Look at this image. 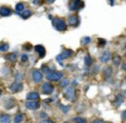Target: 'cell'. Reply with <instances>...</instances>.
<instances>
[{
	"label": "cell",
	"instance_id": "cell-1",
	"mask_svg": "<svg viewBox=\"0 0 126 123\" xmlns=\"http://www.w3.org/2000/svg\"><path fill=\"white\" fill-rule=\"evenodd\" d=\"M52 24H53L55 30H58V31H65L67 28L66 22H65L62 18H53Z\"/></svg>",
	"mask_w": 126,
	"mask_h": 123
},
{
	"label": "cell",
	"instance_id": "cell-2",
	"mask_svg": "<svg viewBox=\"0 0 126 123\" xmlns=\"http://www.w3.org/2000/svg\"><path fill=\"white\" fill-rule=\"evenodd\" d=\"M84 7V2L82 0H70L69 2V10L70 11H79L80 9H82Z\"/></svg>",
	"mask_w": 126,
	"mask_h": 123
},
{
	"label": "cell",
	"instance_id": "cell-3",
	"mask_svg": "<svg viewBox=\"0 0 126 123\" xmlns=\"http://www.w3.org/2000/svg\"><path fill=\"white\" fill-rule=\"evenodd\" d=\"M63 97L66 99L67 101H74L75 100V90L73 87H65L64 92H63Z\"/></svg>",
	"mask_w": 126,
	"mask_h": 123
},
{
	"label": "cell",
	"instance_id": "cell-4",
	"mask_svg": "<svg viewBox=\"0 0 126 123\" xmlns=\"http://www.w3.org/2000/svg\"><path fill=\"white\" fill-rule=\"evenodd\" d=\"M63 78V73L62 72H53V71H50L49 73H47V79L49 81H60Z\"/></svg>",
	"mask_w": 126,
	"mask_h": 123
},
{
	"label": "cell",
	"instance_id": "cell-5",
	"mask_svg": "<svg viewBox=\"0 0 126 123\" xmlns=\"http://www.w3.org/2000/svg\"><path fill=\"white\" fill-rule=\"evenodd\" d=\"M41 90H42V93H43V94L48 95V94L53 93V91H54V87H53L50 82H44L41 87Z\"/></svg>",
	"mask_w": 126,
	"mask_h": 123
},
{
	"label": "cell",
	"instance_id": "cell-6",
	"mask_svg": "<svg viewBox=\"0 0 126 123\" xmlns=\"http://www.w3.org/2000/svg\"><path fill=\"white\" fill-rule=\"evenodd\" d=\"M42 79H43L42 72L40 70H38V69H34L32 71V81L35 82V83H40L42 81Z\"/></svg>",
	"mask_w": 126,
	"mask_h": 123
},
{
	"label": "cell",
	"instance_id": "cell-7",
	"mask_svg": "<svg viewBox=\"0 0 126 123\" xmlns=\"http://www.w3.org/2000/svg\"><path fill=\"white\" fill-rule=\"evenodd\" d=\"M72 54H73V51H72L71 49H64L61 54L58 55V57H57V60H58V61H60V63H61V60L69 59V58L71 57Z\"/></svg>",
	"mask_w": 126,
	"mask_h": 123
},
{
	"label": "cell",
	"instance_id": "cell-8",
	"mask_svg": "<svg viewBox=\"0 0 126 123\" xmlns=\"http://www.w3.org/2000/svg\"><path fill=\"white\" fill-rule=\"evenodd\" d=\"M22 83L20 81H15V82H12V83L9 86V90L11 91V92H13V93H16V92H19V91H21V89H22Z\"/></svg>",
	"mask_w": 126,
	"mask_h": 123
},
{
	"label": "cell",
	"instance_id": "cell-9",
	"mask_svg": "<svg viewBox=\"0 0 126 123\" xmlns=\"http://www.w3.org/2000/svg\"><path fill=\"white\" fill-rule=\"evenodd\" d=\"M67 22H69V24L71 27H78L79 24H80V19H79L78 16L73 15L67 18Z\"/></svg>",
	"mask_w": 126,
	"mask_h": 123
},
{
	"label": "cell",
	"instance_id": "cell-10",
	"mask_svg": "<svg viewBox=\"0 0 126 123\" xmlns=\"http://www.w3.org/2000/svg\"><path fill=\"white\" fill-rule=\"evenodd\" d=\"M40 106V103L35 100V101H30V100H28V101L26 102V108L29 109V110H37V109H39Z\"/></svg>",
	"mask_w": 126,
	"mask_h": 123
},
{
	"label": "cell",
	"instance_id": "cell-11",
	"mask_svg": "<svg viewBox=\"0 0 126 123\" xmlns=\"http://www.w3.org/2000/svg\"><path fill=\"white\" fill-rule=\"evenodd\" d=\"M11 13H12L11 8H9V7H7V6L0 7V16H1V17H9Z\"/></svg>",
	"mask_w": 126,
	"mask_h": 123
},
{
	"label": "cell",
	"instance_id": "cell-12",
	"mask_svg": "<svg viewBox=\"0 0 126 123\" xmlns=\"http://www.w3.org/2000/svg\"><path fill=\"white\" fill-rule=\"evenodd\" d=\"M110 60H111V52H109V51H105L100 57V61L103 62V63H107Z\"/></svg>",
	"mask_w": 126,
	"mask_h": 123
},
{
	"label": "cell",
	"instance_id": "cell-13",
	"mask_svg": "<svg viewBox=\"0 0 126 123\" xmlns=\"http://www.w3.org/2000/svg\"><path fill=\"white\" fill-rule=\"evenodd\" d=\"M35 51H37V53L39 54L40 58H43L44 55H46V49H44V47L41 46V44L35 46Z\"/></svg>",
	"mask_w": 126,
	"mask_h": 123
},
{
	"label": "cell",
	"instance_id": "cell-14",
	"mask_svg": "<svg viewBox=\"0 0 126 123\" xmlns=\"http://www.w3.org/2000/svg\"><path fill=\"white\" fill-rule=\"evenodd\" d=\"M40 94L38 92H29L27 94V100H30V101H35V100H39Z\"/></svg>",
	"mask_w": 126,
	"mask_h": 123
},
{
	"label": "cell",
	"instance_id": "cell-15",
	"mask_svg": "<svg viewBox=\"0 0 126 123\" xmlns=\"http://www.w3.org/2000/svg\"><path fill=\"white\" fill-rule=\"evenodd\" d=\"M15 101H13L12 98H8V99L6 100V102H4V106H6V109H8V110H10V109H12L13 106H15Z\"/></svg>",
	"mask_w": 126,
	"mask_h": 123
},
{
	"label": "cell",
	"instance_id": "cell-16",
	"mask_svg": "<svg viewBox=\"0 0 126 123\" xmlns=\"http://www.w3.org/2000/svg\"><path fill=\"white\" fill-rule=\"evenodd\" d=\"M19 15L22 19H28V18L31 16V10L30 9H23L21 12H19Z\"/></svg>",
	"mask_w": 126,
	"mask_h": 123
},
{
	"label": "cell",
	"instance_id": "cell-17",
	"mask_svg": "<svg viewBox=\"0 0 126 123\" xmlns=\"http://www.w3.org/2000/svg\"><path fill=\"white\" fill-rule=\"evenodd\" d=\"M7 60H9L10 62H16L17 61V54L16 53H9V54H7Z\"/></svg>",
	"mask_w": 126,
	"mask_h": 123
},
{
	"label": "cell",
	"instance_id": "cell-18",
	"mask_svg": "<svg viewBox=\"0 0 126 123\" xmlns=\"http://www.w3.org/2000/svg\"><path fill=\"white\" fill-rule=\"evenodd\" d=\"M10 122V115L3 114L2 117H0V123H9Z\"/></svg>",
	"mask_w": 126,
	"mask_h": 123
},
{
	"label": "cell",
	"instance_id": "cell-19",
	"mask_svg": "<svg viewBox=\"0 0 126 123\" xmlns=\"http://www.w3.org/2000/svg\"><path fill=\"white\" fill-rule=\"evenodd\" d=\"M121 63H122V62H121V57L120 55H114L113 57V64L114 66H120Z\"/></svg>",
	"mask_w": 126,
	"mask_h": 123
},
{
	"label": "cell",
	"instance_id": "cell-20",
	"mask_svg": "<svg viewBox=\"0 0 126 123\" xmlns=\"http://www.w3.org/2000/svg\"><path fill=\"white\" fill-rule=\"evenodd\" d=\"M23 9H24V4L22 3V2H19V3L16 4V11H17L18 13L21 12V11L23 10Z\"/></svg>",
	"mask_w": 126,
	"mask_h": 123
},
{
	"label": "cell",
	"instance_id": "cell-21",
	"mask_svg": "<svg viewBox=\"0 0 126 123\" xmlns=\"http://www.w3.org/2000/svg\"><path fill=\"white\" fill-rule=\"evenodd\" d=\"M90 42H91V37H84L81 39V43H82L83 46H86V44H89Z\"/></svg>",
	"mask_w": 126,
	"mask_h": 123
},
{
	"label": "cell",
	"instance_id": "cell-22",
	"mask_svg": "<svg viewBox=\"0 0 126 123\" xmlns=\"http://www.w3.org/2000/svg\"><path fill=\"white\" fill-rule=\"evenodd\" d=\"M9 50V44L8 43H1L0 44V52H6Z\"/></svg>",
	"mask_w": 126,
	"mask_h": 123
},
{
	"label": "cell",
	"instance_id": "cell-23",
	"mask_svg": "<svg viewBox=\"0 0 126 123\" xmlns=\"http://www.w3.org/2000/svg\"><path fill=\"white\" fill-rule=\"evenodd\" d=\"M84 63H85V66L86 67H90L92 64V59H91L90 55H85L84 57Z\"/></svg>",
	"mask_w": 126,
	"mask_h": 123
},
{
	"label": "cell",
	"instance_id": "cell-24",
	"mask_svg": "<svg viewBox=\"0 0 126 123\" xmlns=\"http://www.w3.org/2000/svg\"><path fill=\"white\" fill-rule=\"evenodd\" d=\"M22 119H23V115L21 114V113H19V114H17L15 117V120H13V122L15 123H20L22 121Z\"/></svg>",
	"mask_w": 126,
	"mask_h": 123
},
{
	"label": "cell",
	"instance_id": "cell-25",
	"mask_svg": "<svg viewBox=\"0 0 126 123\" xmlns=\"http://www.w3.org/2000/svg\"><path fill=\"white\" fill-rule=\"evenodd\" d=\"M73 122H75V123H86V120L83 119L82 117H76V118L73 119Z\"/></svg>",
	"mask_w": 126,
	"mask_h": 123
},
{
	"label": "cell",
	"instance_id": "cell-26",
	"mask_svg": "<svg viewBox=\"0 0 126 123\" xmlns=\"http://www.w3.org/2000/svg\"><path fill=\"white\" fill-rule=\"evenodd\" d=\"M104 75H105V78H106V79H107V78H109V77H111V75H112V69L111 68H105L104 69Z\"/></svg>",
	"mask_w": 126,
	"mask_h": 123
},
{
	"label": "cell",
	"instance_id": "cell-27",
	"mask_svg": "<svg viewBox=\"0 0 126 123\" xmlns=\"http://www.w3.org/2000/svg\"><path fill=\"white\" fill-rule=\"evenodd\" d=\"M122 102H123V98L121 97V95H117V97H116L115 102H114V104L118 106V105H121V104H122Z\"/></svg>",
	"mask_w": 126,
	"mask_h": 123
},
{
	"label": "cell",
	"instance_id": "cell-28",
	"mask_svg": "<svg viewBox=\"0 0 126 123\" xmlns=\"http://www.w3.org/2000/svg\"><path fill=\"white\" fill-rule=\"evenodd\" d=\"M69 84H70V81L67 79H64L60 82V87H61V88H65V87H67Z\"/></svg>",
	"mask_w": 126,
	"mask_h": 123
},
{
	"label": "cell",
	"instance_id": "cell-29",
	"mask_svg": "<svg viewBox=\"0 0 126 123\" xmlns=\"http://www.w3.org/2000/svg\"><path fill=\"white\" fill-rule=\"evenodd\" d=\"M97 44H98V47H104L105 44H106V40L105 39H98V42H97Z\"/></svg>",
	"mask_w": 126,
	"mask_h": 123
},
{
	"label": "cell",
	"instance_id": "cell-30",
	"mask_svg": "<svg viewBox=\"0 0 126 123\" xmlns=\"http://www.w3.org/2000/svg\"><path fill=\"white\" fill-rule=\"evenodd\" d=\"M28 59H29V57H28L27 54H22V55H21V61H22V62L28 61Z\"/></svg>",
	"mask_w": 126,
	"mask_h": 123
},
{
	"label": "cell",
	"instance_id": "cell-31",
	"mask_svg": "<svg viewBox=\"0 0 126 123\" xmlns=\"http://www.w3.org/2000/svg\"><path fill=\"white\" fill-rule=\"evenodd\" d=\"M42 71H43V72H46V74L50 72V70H49L48 66H42Z\"/></svg>",
	"mask_w": 126,
	"mask_h": 123
},
{
	"label": "cell",
	"instance_id": "cell-32",
	"mask_svg": "<svg viewBox=\"0 0 126 123\" xmlns=\"http://www.w3.org/2000/svg\"><path fill=\"white\" fill-rule=\"evenodd\" d=\"M40 123H54V122H53L52 120H50V119H43Z\"/></svg>",
	"mask_w": 126,
	"mask_h": 123
},
{
	"label": "cell",
	"instance_id": "cell-33",
	"mask_svg": "<svg viewBox=\"0 0 126 123\" xmlns=\"http://www.w3.org/2000/svg\"><path fill=\"white\" fill-rule=\"evenodd\" d=\"M61 110H62V112L67 113V111H69V106H63V105H61Z\"/></svg>",
	"mask_w": 126,
	"mask_h": 123
},
{
	"label": "cell",
	"instance_id": "cell-34",
	"mask_svg": "<svg viewBox=\"0 0 126 123\" xmlns=\"http://www.w3.org/2000/svg\"><path fill=\"white\" fill-rule=\"evenodd\" d=\"M47 117H48V115H47L46 112H41V113H40V118H42V119H47Z\"/></svg>",
	"mask_w": 126,
	"mask_h": 123
},
{
	"label": "cell",
	"instance_id": "cell-35",
	"mask_svg": "<svg viewBox=\"0 0 126 123\" xmlns=\"http://www.w3.org/2000/svg\"><path fill=\"white\" fill-rule=\"evenodd\" d=\"M40 1H41V0H32V3L37 6V4H40Z\"/></svg>",
	"mask_w": 126,
	"mask_h": 123
},
{
	"label": "cell",
	"instance_id": "cell-36",
	"mask_svg": "<svg viewBox=\"0 0 126 123\" xmlns=\"http://www.w3.org/2000/svg\"><path fill=\"white\" fill-rule=\"evenodd\" d=\"M92 123H104V122L101 121V120H98V119H96V120H94V121H92Z\"/></svg>",
	"mask_w": 126,
	"mask_h": 123
},
{
	"label": "cell",
	"instance_id": "cell-37",
	"mask_svg": "<svg viewBox=\"0 0 126 123\" xmlns=\"http://www.w3.org/2000/svg\"><path fill=\"white\" fill-rule=\"evenodd\" d=\"M24 48L27 49V50H31V44H26V47Z\"/></svg>",
	"mask_w": 126,
	"mask_h": 123
},
{
	"label": "cell",
	"instance_id": "cell-38",
	"mask_svg": "<svg viewBox=\"0 0 126 123\" xmlns=\"http://www.w3.org/2000/svg\"><path fill=\"white\" fill-rule=\"evenodd\" d=\"M46 1L48 2V3H50V4H51V3H53V2H54L55 0H46Z\"/></svg>",
	"mask_w": 126,
	"mask_h": 123
},
{
	"label": "cell",
	"instance_id": "cell-39",
	"mask_svg": "<svg viewBox=\"0 0 126 123\" xmlns=\"http://www.w3.org/2000/svg\"><path fill=\"white\" fill-rule=\"evenodd\" d=\"M1 95H2V90L0 89V99H1Z\"/></svg>",
	"mask_w": 126,
	"mask_h": 123
},
{
	"label": "cell",
	"instance_id": "cell-40",
	"mask_svg": "<svg viewBox=\"0 0 126 123\" xmlns=\"http://www.w3.org/2000/svg\"><path fill=\"white\" fill-rule=\"evenodd\" d=\"M64 123H69V122H64Z\"/></svg>",
	"mask_w": 126,
	"mask_h": 123
}]
</instances>
